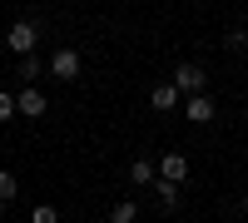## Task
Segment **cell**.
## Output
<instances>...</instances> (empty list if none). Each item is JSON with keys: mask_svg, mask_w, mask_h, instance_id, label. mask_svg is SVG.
I'll list each match as a JSON object with an SVG mask.
<instances>
[{"mask_svg": "<svg viewBox=\"0 0 248 223\" xmlns=\"http://www.w3.org/2000/svg\"><path fill=\"white\" fill-rule=\"evenodd\" d=\"M184 119H189V124H214V119H218V104H214V94H209V89H199V94H184Z\"/></svg>", "mask_w": 248, "mask_h": 223, "instance_id": "obj_1", "label": "cell"}, {"mask_svg": "<svg viewBox=\"0 0 248 223\" xmlns=\"http://www.w3.org/2000/svg\"><path fill=\"white\" fill-rule=\"evenodd\" d=\"M35 40H40V25H35V20H15V25L5 30L10 55H30V50H35Z\"/></svg>", "mask_w": 248, "mask_h": 223, "instance_id": "obj_2", "label": "cell"}, {"mask_svg": "<svg viewBox=\"0 0 248 223\" xmlns=\"http://www.w3.org/2000/svg\"><path fill=\"white\" fill-rule=\"evenodd\" d=\"M79 70H85V65H79V50L60 45V50L50 55V74H55V79H65V85H70V79H79Z\"/></svg>", "mask_w": 248, "mask_h": 223, "instance_id": "obj_3", "label": "cell"}, {"mask_svg": "<svg viewBox=\"0 0 248 223\" xmlns=\"http://www.w3.org/2000/svg\"><path fill=\"white\" fill-rule=\"evenodd\" d=\"M174 85L184 94H199V89H209V70H203V65H179L174 70Z\"/></svg>", "mask_w": 248, "mask_h": 223, "instance_id": "obj_4", "label": "cell"}, {"mask_svg": "<svg viewBox=\"0 0 248 223\" xmlns=\"http://www.w3.org/2000/svg\"><path fill=\"white\" fill-rule=\"evenodd\" d=\"M149 104H154L159 114H169V109H184V89L174 85V79H169V85H154V94H149Z\"/></svg>", "mask_w": 248, "mask_h": 223, "instance_id": "obj_5", "label": "cell"}, {"mask_svg": "<svg viewBox=\"0 0 248 223\" xmlns=\"http://www.w3.org/2000/svg\"><path fill=\"white\" fill-rule=\"evenodd\" d=\"M15 99H20V114H25V119H40V114H45V109H50V99H45V94H40L35 85H25V89H20Z\"/></svg>", "mask_w": 248, "mask_h": 223, "instance_id": "obj_6", "label": "cell"}, {"mask_svg": "<svg viewBox=\"0 0 248 223\" xmlns=\"http://www.w3.org/2000/svg\"><path fill=\"white\" fill-rule=\"evenodd\" d=\"M154 193H159V213H174L179 208V178H154Z\"/></svg>", "mask_w": 248, "mask_h": 223, "instance_id": "obj_7", "label": "cell"}, {"mask_svg": "<svg viewBox=\"0 0 248 223\" xmlns=\"http://www.w3.org/2000/svg\"><path fill=\"white\" fill-rule=\"evenodd\" d=\"M159 174H164V178H179V184H184V178H189V159H184L179 149H169V154L159 159Z\"/></svg>", "mask_w": 248, "mask_h": 223, "instance_id": "obj_8", "label": "cell"}, {"mask_svg": "<svg viewBox=\"0 0 248 223\" xmlns=\"http://www.w3.org/2000/svg\"><path fill=\"white\" fill-rule=\"evenodd\" d=\"M154 178H159V164H149V159H134L129 164V184L134 189H154Z\"/></svg>", "mask_w": 248, "mask_h": 223, "instance_id": "obj_9", "label": "cell"}, {"mask_svg": "<svg viewBox=\"0 0 248 223\" xmlns=\"http://www.w3.org/2000/svg\"><path fill=\"white\" fill-rule=\"evenodd\" d=\"M45 70H50V65H45V59H40L35 50H30V55H20V79H25V85H30V79H40Z\"/></svg>", "mask_w": 248, "mask_h": 223, "instance_id": "obj_10", "label": "cell"}, {"mask_svg": "<svg viewBox=\"0 0 248 223\" xmlns=\"http://www.w3.org/2000/svg\"><path fill=\"white\" fill-rule=\"evenodd\" d=\"M134 218H139V204H134V198H124V204L109 208V223H134Z\"/></svg>", "mask_w": 248, "mask_h": 223, "instance_id": "obj_11", "label": "cell"}, {"mask_svg": "<svg viewBox=\"0 0 248 223\" xmlns=\"http://www.w3.org/2000/svg\"><path fill=\"white\" fill-rule=\"evenodd\" d=\"M15 193H20V178H15L10 169H0V204H10Z\"/></svg>", "mask_w": 248, "mask_h": 223, "instance_id": "obj_12", "label": "cell"}, {"mask_svg": "<svg viewBox=\"0 0 248 223\" xmlns=\"http://www.w3.org/2000/svg\"><path fill=\"white\" fill-rule=\"evenodd\" d=\"M20 114V99L10 94V89H0V124H5V119H15Z\"/></svg>", "mask_w": 248, "mask_h": 223, "instance_id": "obj_13", "label": "cell"}, {"mask_svg": "<svg viewBox=\"0 0 248 223\" xmlns=\"http://www.w3.org/2000/svg\"><path fill=\"white\" fill-rule=\"evenodd\" d=\"M223 45L229 50H248V30H223Z\"/></svg>", "mask_w": 248, "mask_h": 223, "instance_id": "obj_14", "label": "cell"}, {"mask_svg": "<svg viewBox=\"0 0 248 223\" xmlns=\"http://www.w3.org/2000/svg\"><path fill=\"white\" fill-rule=\"evenodd\" d=\"M30 218H35V223H55V218H60V208H55V204H40Z\"/></svg>", "mask_w": 248, "mask_h": 223, "instance_id": "obj_15", "label": "cell"}, {"mask_svg": "<svg viewBox=\"0 0 248 223\" xmlns=\"http://www.w3.org/2000/svg\"><path fill=\"white\" fill-rule=\"evenodd\" d=\"M243 213H248V193H243Z\"/></svg>", "mask_w": 248, "mask_h": 223, "instance_id": "obj_16", "label": "cell"}]
</instances>
